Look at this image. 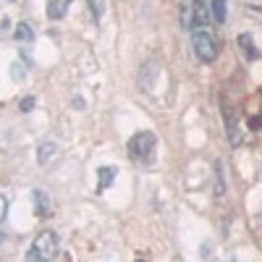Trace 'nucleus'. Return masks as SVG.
I'll return each instance as SVG.
<instances>
[{"label": "nucleus", "mask_w": 262, "mask_h": 262, "mask_svg": "<svg viewBox=\"0 0 262 262\" xmlns=\"http://www.w3.org/2000/svg\"><path fill=\"white\" fill-rule=\"evenodd\" d=\"M86 3H90V11H92L95 21H100L105 16V0H86Z\"/></svg>", "instance_id": "obj_12"}, {"label": "nucleus", "mask_w": 262, "mask_h": 262, "mask_svg": "<svg viewBox=\"0 0 262 262\" xmlns=\"http://www.w3.org/2000/svg\"><path fill=\"white\" fill-rule=\"evenodd\" d=\"M191 48L202 63H212L217 58V42L207 29H191Z\"/></svg>", "instance_id": "obj_3"}, {"label": "nucleus", "mask_w": 262, "mask_h": 262, "mask_svg": "<svg viewBox=\"0 0 262 262\" xmlns=\"http://www.w3.org/2000/svg\"><path fill=\"white\" fill-rule=\"evenodd\" d=\"M16 39L18 42H32L34 39V32H32V27L27 24V21H21V24L16 27Z\"/></svg>", "instance_id": "obj_11"}, {"label": "nucleus", "mask_w": 262, "mask_h": 262, "mask_svg": "<svg viewBox=\"0 0 262 262\" xmlns=\"http://www.w3.org/2000/svg\"><path fill=\"white\" fill-rule=\"evenodd\" d=\"M210 13L217 24H226V0H212L210 3Z\"/></svg>", "instance_id": "obj_10"}, {"label": "nucleus", "mask_w": 262, "mask_h": 262, "mask_svg": "<svg viewBox=\"0 0 262 262\" xmlns=\"http://www.w3.org/2000/svg\"><path fill=\"white\" fill-rule=\"evenodd\" d=\"M116 173H118V168H116V165L100 168V181H97V191H105L107 186H111V184L116 181Z\"/></svg>", "instance_id": "obj_8"}, {"label": "nucleus", "mask_w": 262, "mask_h": 262, "mask_svg": "<svg viewBox=\"0 0 262 262\" xmlns=\"http://www.w3.org/2000/svg\"><path fill=\"white\" fill-rule=\"evenodd\" d=\"M69 6H71V0H48V16L53 21H60L66 11H69Z\"/></svg>", "instance_id": "obj_7"}, {"label": "nucleus", "mask_w": 262, "mask_h": 262, "mask_svg": "<svg viewBox=\"0 0 262 262\" xmlns=\"http://www.w3.org/2000/svg\"><path fill=\"white\" fill-rule=\"evenodd\" d=\"M58 257V236L53 231H42L27 254V262H53Z\"/></svg>", "instance_id": "obj_2"}, {"label": "nucleus", "mask_w": 262, "mask_h": 262, "mask_svg": "<svg viewBox=\"0 0 262 262\" xmlns=\"http://www.w3.org/2000/svg\"><path fill=\"white\" fill-rule=\"evenodd\" d=\"M32 107H34V97H24V100H21V111H24V113H29Z\"/></svg>", "instance_id": "obj_14"}, {"label": "nucleus", "mask_w": 262, "mask_h": 262, "mask_svg": "<svg viewBox=\"0 0 262 262\" xmlns=\"http://www.w3.org/2000/svg\"><path fill=\"white\" fill-rule=\"evenodd\" d=\"M137 262H147V259H142V257H139V259H137Z\"/></svg>", "instance_id": "obj_15"}, {"label": "nucleus", "mask_w": 262, "mask_h": 262, "mask_svg": "<svg viewBox=\"0 0 262 262\" xmlns=\"http://www.w3.org/2000/svg\"><path fill=\"white\" fill-rule=\"evenodd\" d=\"M181 24H184V29L191 32V6H189V0L181 3Z\"/></svg>", "instance_id": "obj_13"}, {"label": "nucleus", "mask_w": 262, "mask_h": 262, "mask_svg": "<svg viewBox=\"0 0 262 262\" xmlns=\"http://www.w3.org/2000/svg\"><path fill=\"white\" fill-rule=\"evenodd\" d=\"M238 48H242V53L247 55V60H257L259 58V50H257V45H254V39H252V34H238Z\"/></svg>", "instance_id": "obj_5"}, {"label": "nucleus", "mask_w": 262, "mask_h": 262, "mask_svg": "<svg viewBox=\"0 0 262 262\" xmlns=\"http://www.w3.org/2000/svg\"><path fill=\"white\" fill-rule=\"evenodd\" d=\"M155 149H158V137L152 131H137L128 139V158L142 165H149L155 160Z\"/></svg>", "instance_id": "obj_1"}, {"label": "nucleus", "mask_w": 262, "mask_h": 262, "mask_svg": "<svg viewBox=\"0 0 262 262\" xmlns=\"http://www.w3.org/2000/svg\"><path fill=\"white\" fill-rule=\"evenodd\" d=\"M55 155H58V144H55V142H42V144L37 147V163H39V165L50 163Z\"/></svg>", "instance_id": "obj_6"}, {"label": "nucleus", "mask_w": 262, "mask_h": 262, "mask_svg": "<svg viewBox=\"0 0 262 262\" xmlns=\"http://www.w3.org/2000/svg\"><path fill=\"white\" fill-rule=\"evenodd\" d=\"M210 24V6L202 0H191V29H205Z\"/></svg>", "instance_id": "obj_4"}, {"label": "nucleus", "mask_w": 262, "mask_h": 262, "mask_svg": "<svg viewBox=\"0 0 262 262\" xmlns=\"http://www.w3.org/2000/svg\"><path fill=\"white\" fill-rule=\"evenodd\" d=\"M34 215L37 217H48V194L45 191H34Z\"/></svg>", "instance_id": "obj_9"}, {"label": "nucleus", "mask_w": 262, "mask_h": 262, "mask_svg": "<svg viewBox=\"0 0 262 262\" xmlns=\"http://www.w3.org/2000/svg\"><path fill=\"white\" fill-rule=\"evenodd\" d=\"M231 262H236V259H231Z\"/></svg>", "instance_id": "obj_16"}]
</instances>
